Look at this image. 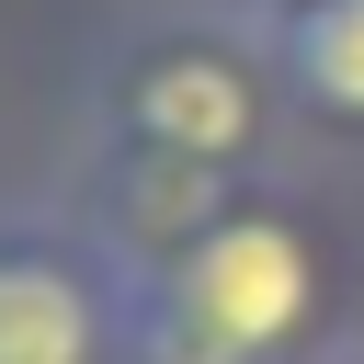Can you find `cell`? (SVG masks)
Masks as SVG:
<instances>
[{"instance_id": "2", "label": "cell", "mask_w": 364, "mask_h": 364, "mask_svg": "<svg viewBox=\"0 0 364 364\" xmlns=\"http://www.w3.org/2000/svg\"><path fill=\"white\" fill-rule=\"evenodd\" d=\"M80 136L148 148V159H182V171H228V182H273L296 114H284L262 23L193 0V11H159V23H136L91 57Z\"/></svg>"}, {"instance_id": "1", "label": "cell", "mask_w": 364, "mask_h": 364, "mask_svg": "<svg viewBox=\"0 0 364 364\" xmlns=\"http://www.w3.org/2000/svg\"><path fill=\"white\" fill-rule=\"evenodd\" d=\"M136 364H307L341 341V239L318 205L250 182L193 250L125 284Z\"/></svg>"}, {"instance_id": "6", "label": "cell", "mask_w": 364, "mask_h": 364, "mask_svg": "<svg viewBox=\"0 0 364 364\" xmlns=\"http://www.w3.org/2000/svg\"><path fill=\"white\" fill-rule=\"evenodd\" d=\"M216 11H239V23H284V11H307V0H216Z\"/></svg>"}, {"instance_id": "4", "label": "cell", "mask_w": 364, "mask_h": 364, "mask_svg": "<svg viewBox=\"0 0 364 364\" xmlns=\"http://www.w3.org/2000/svg\"><path fill=\"white\" fill-rule=\"evenodd\" d=\"M239 193H250V182H228V171H182V159H148V148H102V136H80V171H68L57 216L114 262V284H136V273H159L171 250H193Z\"/></svg>"}, {"instance_id": "5", "label": "cell", "mask_w": 364, "mask_h": 364, "mask_svg": "<svg viewBox=\"0 0 364 364\" xmlns=\"http://www.w3.org/2000/svg\"><path fill=\"white\" fill-rule=\"evenodd\" d=\"M262 46H273V80H284L296 136L364 148V0H307V11L262 23Z\"/></svg>"}, {"instance_id": "7", "label": "cell", "mask_w": 364, "mask_h": 364, "mask_svg": "<svg viewBox=\"0 0 364 364\" xmlns=\"http://www.w3.org/2000/svg\"><path fill=\"white\" fill-rule=\"evenodd\" d=\"M307 364H364V330H341L330 353H307Z\"/></svg>"}, {"instance_id": "3", "label": "cell", "mask_w": 364, "mask_h": 364, "mask_svg": "<svg viewBox=\"0 0 364 364\" xmlns=\"http://www.w3.org/2000/svg\"><path fill=\"white\" fill-rule=\"evenodd\" d=\"M0 364H136L125 284L68 216H0Z\"/></svg>"}]
</instances>
